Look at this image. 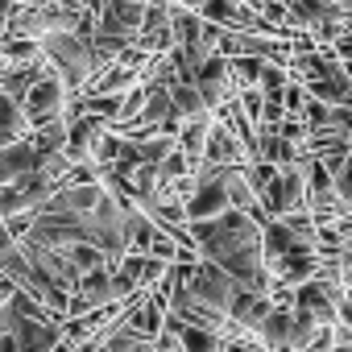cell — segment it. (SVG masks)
<instances>
[{
	"instance_id": "1",
	"label": "cell",
	"mask_w": 352,
	"mask_h": 352,
	"mask_svg": "<svg viewBox=\"0 0 352 352\" xmlns=\"http://www.w3.org/2000/svg\"><path fill=\"white\" fill-rule=\"evenodd\" d=\"M187 228H191V241H195L199 257L220 261V265H224L228 257H236V253L261 245V224H257L249 212H241V208H228V212H220V216H212V220H191Z\"/></svg>"
},
{
	"instance_id": "2",
	"label": "cell",
	"mask_w": 352,
	"mask_h": 352,
	"mask_svg": "<svg viewBox=\"0 0 352 352\" xmlns=\"http://www.w3.org/2000/svg\"><path fill=\"white\" fill-rule=\"evenodd\" d=\"M42 54H46L50 67L67 79L71 91H87V83L104 71L91 34H83V30H54V34H46V38H42Z\"/></svg>"
},
{
	"instance_id": "3",
	"label": "cell",
	"mask_w": 352,
	"mask_h": 352,
	"mask_svg": "<svg viewBox=\"0 0 352 352\" xmlns=\"http://www.w3.org/2000/svg\"><path fill=\"white\" fill-rule=\"evenodd\" d=\"M67 104H71V87H67V79L50 67V58H46V71L38 75V83L30 87V96L21 100V108H25L30 124L38 129V124H50V120L67 116Z\"/></svg>"
},
{
	"instance_id": "4",
	"label": "cell",
	"mask_w": 352,
	"mask_h": 352,
	"mask_svg": "<svg viewBox=\"0 0 352 352\" xmlns=\"http://www.w3.org/2000/svg\"><path fill=\"white\" fill-rule=\"evenodd\" d=\"M261 208L270 216H290V212L307 208V170H302V162L278 166V174L261 187Z\"/></svg>"
},
{
	"instance_id": "5",
	"label": "cell",
	"mask_w": 352,
	"mask_h": 352,
	"mask_svg": "<svg viewBox=\"0 0 352 352\" xmlns=\"http://www.w3.org/2000/svg\"><path fill=\"white\" fill-rule=\"evenodd\" d=\"M108 302H120L116 270H112V265L87 270V274L71 286V315H87V311H100V307H108Z\"/></svg>"
},
{
	"instance_id": "6",
	"label": "cell",
	"mask_w": 352,
	"mask_h": 352,
	"mask_svg": "<svg viewBox=\"0 0 352 352\" xmlns=\"http://www.w3.org/2000/svg\"><path fill=\"white\" fill-rule=\"evenodd\" d=\"M145 5H149V0H100V21H96V30L137 42L141 38V21H145Z\"/></svg>"
},
{
	"instance_id": "7",
	"label": "cell",
	"mask_w": 352,
	"mask_h": 352,
	"mask_svg": "<svg viewBox=\"0 0 352 352\" xmlns=\"http://www.w3.org/2000/svg\"><path fill=\"white\" fill-rule=\"evenodd\" d=\"M42 157L46 153L34 145V137L0 145V183H13V179H21V174H30V170H42Z\"/></svg>"
},
{
	"instance_id": "8",
	"label": "cell",
	"mask_w": 352,
	"mask_h": 352,
	"mask_svg": "<svg viewBox=\"0 0 352 352\" xmlns=\"http://www.w3.org/2000/svg\"><path fill=\"white\" fill-rule=\"evenodd\" d=\"M30 133H34V124H30L21 100L9 96V91H0V145L21 141V137H30Z\"/></svg>"
},
{
	"instance_id": "9",
	"label": "cell",
	"mask_w": 352,
	"mask_h": 352,
	"mask_svg": "<svg viewBox=\"0 0 352 352\" xmlns=\"http://www.w3.org/2000/svg\"><path fill=\"white\" fill-rule=\"evenodd\" d=\"M208 133H212V116H195V120H183L179 145H183V153H187L195 166L204 162V149H208Z\"/></svg>"
},
{
	"instance_id": "10",
	"label": "cell",
	"mask_w": 352,
	"mask_h": 352,
	"mask_svg": "<svg viewBox=\"0 0 352 352\" xmlns=\"http://www.w3.org/2000/svg\"><path fill=\"white\" fill-rule=\"evenodd\" d=\"M331 183H336V195L344 199V208L352 212V153H348V157L331 170Z\"/></svg>"
},
{
	"instance_id": "11",
	"label": "cell",
	"mask_w": 352,
	"mask_h": 352,
	"mask_svg": "<svg viewBox=\"0 0 352 352\" xmlns=\"http://www.w3.org/2000/svg\"><path fill=\"white\" fill-rule=\"evenodd\" d=\"M224 352H270L257 336H249V331H236V336H228L224 340Z\"/></svg>"
},
{
	"instance_id": "12",
	"label": "cell",
	"mask_w": 352,
	"mask_h": 352,
	"mask_svg": "<svg viewBox=\"0 0 352 352\" xmlns=\"http://www.w3.org/2000/svg\"><path fill=\"white\" fill-rule=\"evenodd\" d=\"M340 274H344V282L352 286V232H348V241H344V249H340Z\"/></svg>"
},
{
	"instance_id": "13",
	"label": "cell",
	"mask_w": 352,
	"mask_h": 352,
	"mask_svg": "<svg viewBox=\"0 0 352 352\" xmlns=\"http://www.w3.org/2000/svg\"><path fill=\"white\" fill-rule=\"evenodd\" d=\"M157 352H187V348L179 344V336H174V331H162L157 336Z\"/></svg>"
},
{
	"instance_id": "14",
	"label": "cell",
	"mask_w": 352,
	"mask_h": 352,
	"mask_svg": "<svg viewBox=\"0 0 352 352\" xmlns=\"http://www.w3.org/2000/svg\"><path fill=\"white\" fill-rule=\"evenodd\" d=\"M21 5V0H0V30H5V21L13 17V9Z\"/></svg>"
},
{
	"instance_id": "15",
	"label": "cell",
	"mask_w": 352,
	"mask_h": 352,
	"mask_svg": "<svg viewBox=\"0 0 352 352\" xmlns=\"http://www.w3.org/2000/svg\"><path fill=\"white\" fill-rule=\"evenodd\" d=\"M0 352H17V340H13V331H5V336H0Z\"/></svg>"
},
{
	"instance_id": "16",
	"label": "cell",
	"mask_w": 352,
	"mask_h": 352,
	"mask_svg": "<svg viewBox=\"0 0 352 352\" xmlns=\"http://www.w3.org/2000/svg\"><path fill=\"white\" fill-rule=\"evenodd\" d=\"M331 352H352V340H348V344H336Z\"/></svg>"
}]
</instances>
